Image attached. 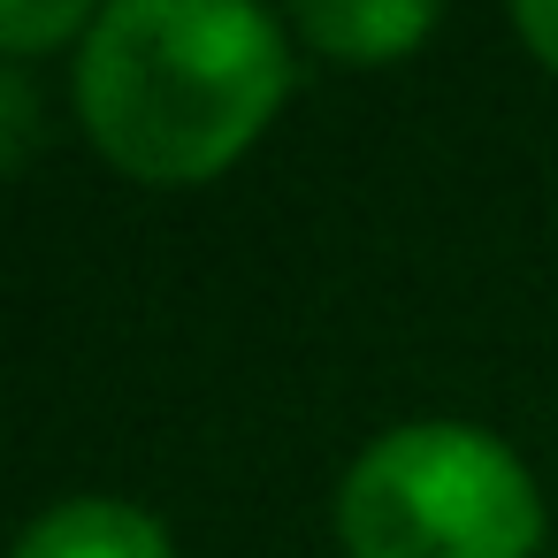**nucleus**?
Here are the masks:
<instances>
[{
    "mask_svg": "<svg viewBox=\"0 0 558 558\" xmlns=\"http://www.w3.org/2000/svg\"><path fill=\"white\" fill-rule=\"evenodd\" d=\"M283 85V24L253 0H108L77 47V116L138 184H199L238 161Z\"/></svg>",
    "mask_w": 558,
    "mask_h": 558,
    "instance_id": "nucleus-1",
    "label": "nucleus"
},
{
    "mask_svg": "<svg viewBox=\"0 0 558 558\" xmlns=\"http://www.w3.org/2000/svg\"><path fill=\"white\" fill-rule=\"evenodd\" d=\"M337 535L352 558H527L543 489L474 421H398L344 466Z\"/></svg>",
    "mask_w": 558,
    "mask_h": 558,
    "instance_id": "nucleus-2",
    "label": "nucleus"
},
{
    "mask_svg": "<svg viewBox=\"0 0 558 558\" xmlns=\"http://www.w3.org/2000/svg\"><path fill=\"white\" fill-rule=\"evenodd\" d=\"M9 558H177V543L131 497H62L16 535Z\"/></svg>",
    "mask_w": 558,
    "mask_h": 558,
    "instance_id": "nucleus-3",
    "label": "nucleus"
},
{
    "mask_svg": "<svg viewBox=\"0 0 558 558\" xmlns=\"http://www.w3.org/2000/svg\"><path fill=\"white\" fill-rule=\"evenodd\" d=\"M299 32L337 62H390L421 32H436V9L428 0H306Z\"/></svg>",
    "mask_w": 558,
    "mask_h": 558,
    "instance_id": "nucleus-4",
    "label": "nucleus"
},
{
    "mask_svg": "<svg viewBox=\"0 0 558 558\" xmlns=\"http://www.w3.org/2000/svg\"><path fill=\"white\" fill-rule=\"evenodd\" d=\"M100 9L85 0H0V47L9 54H32L47 39H70V32H93Z\"/></svg>",
    "mask_w": 558,
    "mask_h": 558,
    "instance_id": "nucleus-5",
    "label": "nucleus"
},
{
    "mask_svg": "<svg viewBox=\"0 0 558 558\" xmlns=\"http://www.w3.org/2000/svg\"><path fill=\"white\" fill-rule=\"evenodd\" d=\"M0 108H9V161L32 154V85H24V62L0 70Z\"/></svg>",
    "mask_w": 558,
    "mask_h": 558,
    "instance_id": "nucleus-6",
    "label": "nucleus"
},
{
    "mask_svg": "<svg viewBox=\"0 0 558 558\" xmlns=\"http://www.w3.org/2000/svg\"><path fill=\"white\" fill-rule=\"evenodd\" d=\"M512 24H520V39L558 70V0H520V9H512Z\"/></svg>",
    "mask_w": 558,
    "mask_h": 558,
    "instance_id": "nucleus-7",
    "label": "nucleus"
}]
</instances>
